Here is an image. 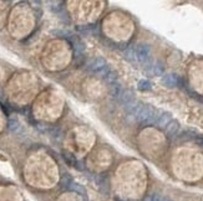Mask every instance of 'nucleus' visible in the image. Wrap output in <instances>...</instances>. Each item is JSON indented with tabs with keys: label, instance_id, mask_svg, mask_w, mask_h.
<instances>
[{
	"label": "nucleus",
	"instance_id": "14",
	"mask_svg": "<svg viewBox=\"0 0 203 201\" xmlns=\"http://www.w3.org/2000/svg\"><path fill=\"white\" fill-rule=\"evenodd\" d=\"M110 71H111V67H110V66L107 65L106 67H105V68H103V70H102V71H100V72H99V73H97V75H99V76H100V77H101V78H103V80H105V77H106V76H107V75L110 73Z\"/></svg>",
	"mask_w": 203,
	"mask_h": 201
},
{
	"label": "nucleus",
	"instance_id": "2",
	"mask_svg": "<svg viewBox=\"0 0 203 201\" xmlns=\"http://www.w3.org/2000/svg\"><path fill=\"white\" fill-rule=\"evenodd\" d=\"M118 102L121 103V106L126 109V112L127 113H130L132 109H134V107L137 105V102L138 101H136L135 99V94H134V92L132 91H130V89H122L121 91V93H120V96H118Z\"/></svg>",
	"mask_w": 203,
	"mask_h": 201
},
{
	"label": "nucleus",
	"instance_id": "13",
	"mask_svg": "<svg viewBox=\"0 0 203 201\" xmlns=\"http://www.w3.org/2000/svg\"><path fill=\"white\" fill-rule=\"evenodd\" d=\"M8 126H9V130H10V132H14V133H16V132H19V129L21 128V126H20V123H19L16 119H14V118H10V119H9Z\"/></svg>",
	"mask_w": 203,
	"mask_h": 201
},
{
	"label": "nucleus",
	"instance_id": "4",
	"mask_svg": "<svg viewBox=\"0 0 203 201\" xmlns=\"http://www.w3.org/2000/svg\"><path fill=\"white\" fill-rule=\"evenodd\" d=\"M155 112H156L155 108H152V107L148 106V105H145V106L142 107V109H141V112L138 113V115H137L136 119H137V122H140V123H145V124H146V123L153 117Z\"/></svg>",
	"mask_w": 203,
	"mask_h": 201
},
{
	"label": "nucleus",
	"instance_id": "17",
	"mask_svg": "<svg viewBox=\"0 0 203 201\" xmlns=\"http://www.w3.org/2000/svg\"><path fill=\"white\" fill-rule=\"evenodd\" d=\"M161 201H171L168 197H162V200H161Z\"/></svg>",
	"mask_w": 203,
	"mask_h": 201
},
{
	"label": "nucleus",
	"instance_id": "3",
	"mask_svg": "<svg viewBox=\"0 0 203 201\" xmlns=\"http://www.w3.org/2000/svg\"><path fill=\"white\" fill-rule=\"evenodd\" d=\"M106 66H107V62L105 61L102 57H95V58H91L90 61H87L86 70L90 71V72H92V73H99Z\"/></svg>",
	"mask_w": 203,
	"mask_h": 201
},
{
	"label": "nucleus",
	"instance_id": "5",
	"mask_svg": "<svg viewBox=\"0 0 203 201\" xmlns=\"http://www.w3.org/2000/svg\"><path fill=\"white\" fill-rule=\"evenodd\" d=\"M181 82H182V80L178 77L177 75H174V73L163 75V77H162V83L166 87H168V88H174V87L179 86Z\"/></svg>",
	"mask_w": 203,
	"mask_h": 201
},
{
	"label": "nucleus",
	"instance_id": "8",
	"mask_svg": "<svg viewBox=\"0 0 203 201\" xmlns=\"http://www.w3.org/2000/svg\"><path fill=\"white\" fill-rule=\"evenodd\" d=\"M166 134L168 135V137H173V135H176L177 134V132L179 130V123L177 122V121H172L168 126L166 127Z\"/></svg>",
	"mask_w": 203,
	"mask_h": 201
},
{
	"label": "nucleus",
	"instance_id": "9",
	"mask_svg": "<svg viewBox=\"0 0 203 201\" xmlns=\"http://www.w3.org/2000/svg\"><path fill=\"white\" fill-rule=\"evenodd\" d=\"M137 88L140 91L146 92V91H151L152 89V83L148 80H140L137 83Z\"/></svg>",
	"mask_w": 203,
	"mask_h": 201
},
{
	"label": "nucleus",
	"instance_id": "6",
	"mask_svg": "<svg viewBox=\"0 0 203 201\" xmlns=\"http://www.w3.org/2000/svg\"><path fill=\"white\" fill-rule=\"evenodd\" d=\"M172 122V117L170 113H162L161 114V117L158 118L157 123H156V127L159 128V129H166V127L168 126V124Z\"/></svg>",
	"mask_w": 203,
	"mask_h": 201
},
{
	"label": "nucleus",
	"instance_id": "1",
	"mask_svg": "<svg viewBox=\"0 0 203 201\" xmlns=\"http://www.w3.org/2000/svg\"><path fill=\"white\" fill-rule=\"evenodd\" d=\"M151 46L147 45V44H141L136 47V60L141 64L142 66L146 67H150L151 64Z\"/></svg>",
	"mask_w": 203,
	"mask_h": 201
},
{
	"label": "nucleus",
	"instance_id": "10",
	"mask_svg": "<svg viewBox=\"0 0 203 201\" xmlns=\"http://www.w3.org/2000/svg\"><path fill=\"white\" fill-rule=\"evenodd\" d=\"M69 190H71V191H74V192H78V194H80L81 196H86V189L83 188L82 185L78 184V183H74V181H72V184L70 185Z\"/></svg>",
	"mask_w": 203,
	"mask_h": 201
},
{
	"label": "nucleus",
	"instance_id": "7",
	"mask_svg": "<svg viewBox=\"0 0 203 201\" xmlns=\"http://www.w3.org/2000/svg\"><path fill=\"white\" fill-rule=\"evenodd\" d=\"M150 67H151V72L155 76H163V73H165V66H163L162 62L156 61V62H153Z\"/></svg>",
	"mask_w": 203,
	"mask_h": 201
},
{
	"label": "nucleus",
	"instance_id": "12",
	"mask_svg": "<svg viewBox=\"0 0 203 201\" xmlns=\"http://www.w3.org/2000/svg\"><path fill=\"white\" fill-rule=\"evenodd\" d=\"M72 184V179L69 174H64L61 178V188L62 189H69L70 185Z\"/></svg>",
	"mask_w": 203,
	"mask_h": 201
},
{
	"label": "nucleus",
	"instance_id": "15",
	"mask_svg": "<svg viewBox=\"0 0 203 201\" xmlns=\"http://www.w3.org/2000/svg\"><path fill=\"white\" fill-rule=\"evenodd\" d=\"M196 143H197L198 145H201V147H203V137H196Z\"/></svg>",
	"mask_w": 203,
	"mask_h": 201
},
{
	"label": "nucleus",
	"instance_id": "16",
	"mask_svg": "<svg viewBox=\"0 0 203 201\" xmlns=\"http://www.w3.org/2000/svg\"><path fill=\"white\" fill-rule=\"evenodd\" d=\"M143 201H153V194H151V195H147L143 199Z\"/></svg>",
	"mask_w": 203,
	"mask_h": 201
},
{
	"label": "nucleus",
	"instance_id": "11",
	"mask_svg": "<svg viewBox=\"0 0 203 201\" xmlns=\"http://www.w3.org/2000/svg\"><path fill=\"white\" fill-rule=\"evenodd\" d=\"M123 53H125V58H127V60H130V61L136 60V47L130 46V47L126 48Z\"/></svg>",
	"mask_w": 203,
	"mask_h": 201
}]
</instances>
